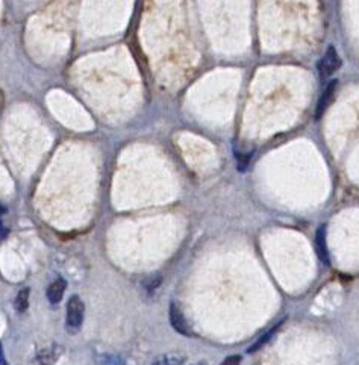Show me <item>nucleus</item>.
Returning a JSON list of instances; mask_svg holds the SVG:
<instances>
[{
  "label": "nucleus",
  "mask_w": 359,
  "mask_h": 365,
  "mask_svg": "<svg viewBox=\"0 0 359 365\" xmlns=\"http://www.w3.org/2000/svg\"><path fill=\"white\" fill-rule=\"evenodd\" d=\"M83 314H85V307L79 296H71L67 305V329L70 334L79 332L83 323Z\"/></svg>",
  "instance_id": "1"
},
{
  "label": "nucleus",
  "mask_w": 359,
  "mask_h": 365,
  "mask_svg": "<svg viewBox=\"0 0 359 365\" xmlns=\"http://www.w3.org/2000/svg\"><path fill=\"white\" fill-rule=\"evenodd\" d=\"M318 73L321 76H331L333 75L335 71H337L340 67H341V58L337 52V48H335L333 46H329L326 53L321 56V59L318 61Z\"/></svg>",
  "instance_id": "2"
},
{
  "label": "nucleus",
  "mask_w": 359,
  "mask_h": 365,
  "mask_svg": "<svg viewBox=\"0 0 359 365\" xmlns=\"http://www.w3.org/2000/svg\"><path fill=\"white\" fill-rule=\"evenodd\" d=\"M169 319H170L172 327H173V329H175L177 334L185 335V336H191V335H193V332H191V329H189V324H188L187 319L184 317L182 311L179 309V307L176 305L175 302L170 303Z\"/></svg>",
  "instance_id": "3"
},
{
  "label": "nucleus",
  "mask_w": 359,
  "mask_h": 365,
  "mask_svg": "<svg viewBox=\"0 0 359 365\" xmlns=\"http://www.w3.org/2000/svg\"><path fill=\"white\" fill-rule=\"evenodd\" d=\"M337 85H338L337 81H332V82H329L326 90L323 91L320 101L317 103V113H316L317 120L325 115V113L328 111V108L332 105V102L335 99V91H337Z\"/></svg>",
  "instance_id": "4"
},
{
  "label": "nucleus",
  "mask_w": 359,
  "mask_h": 365,
  "mask_svg": "<svg viewBox=\"0 0 359 365\" xmlns=\"http://www.w3.org/2000/svg\"><path fill=\"white\" fill-rule=\"evenodd\" d=\"M66 289H67V282L64 279L61 277L56 279V281H53L49 287H47V291H46L47 300H49L52 305H58V303L63 300Z\"/></svg>",
  "instance_id": "5"
},
{
  "label": "nucleus",
  "mask_w": 359,
  "mask_h": 365,
  "mask_svg": "<svg viewBox=\"0 0 359 365\" xmlns=\"http://www.w3.org/2000/svg\"><path fill=\"white\" fill-rule=\"evenodd\" d=\"M61 355H63V349L53 344L51 347L43 349L37 355V361L40 362V365H53Z\"/></svg>",
  "instance_id": "6"
},
{
  "label": "nucleus",
  "mask_w": 359,
  "mask_h": 365,
  "mask_svg": "<svg viewBox=\"0 0 359 365\" xmlns=\"http://www.w3.org/2000/svg\"><path fill=\"white\" fill-rule=\"evenodd\" d=\"M316 249L318 259L325 264H329V252H328V245H326V229L320 227L317 230V237H316Z\"/></svg>",
  "instance_id": "7"
},
{
  "label": "nucleus",
  "mask_w": 359,
  "mask_h": 365,
  "mask_svg": "<svg viewBox=\"0 0 359 365\" xmlns=\"http://www.w3.org/2000/svg\"><path fill=\"white\" fill-rule=\"evenodd\" d=\"M29 294H31L29 288H23L19 291V294L14 300V308L17 309V312H25L29 308Z\"/></svg>",
  "instance_id": "8"
},
{
  "label": "nucleus",
  "mask_w": 359,
  "mask_h": 365,
  "mask_svg": "<svg viewBox=\"0 0 359 365\" xmlns=\"http://www.w3.org/2000/svg\"><path fill=\"white\" fill-rule=\"evenodd\" d=\"M279 327H281V323H279V324H276V326H273L271 329H270L266 335H262V336L258 339V341H256L252 347H249V349H247V354H255V351H258L261 347H264V346L270 341L271 336L278 332Z\"/></svg>",
  "instance_id": "9"
},
{
  "label": "nucleus",
  "mask_w": 359,
  "mask_h": 365,
  "mask_svg": "<svg viewBox=\"0 0 359 365\" xmlns=\"http://www.w3.org/2000/svg\"><path fill=\"white\" fill-rule=\"evenodd\" d=\"M184 356L176 355V354H167L158 358L152 365H181L184 362Z\"/></svg>",
  "instance_id": "10"
},
{
  "label": "nucleus",
  "mask_w": 359,
  "mask_h": 365,
  "mask_svg": "<svg viewBox=\"0 0 359 365\" xmlns=\"http://www.w3.org/2000/svg\"><path fill=\"white\" fill-rule=\"evenodd\" d=\"M100 365H126L122 358H118L115 355H102L99 358Z\"/></svg>",
  "instance_id": "11"
},
{
  "label": "nucleus",
  "mask_w": 359,
  "mask_h": 365,
  "mask_svg": "<svg viewBox=\"0 0 359 365\" xmlns=\"http://www.w3.org/2000/svg\"><path fill=\"white\" fill-rule=\"evenodd\" d=\"M5 215H6L5 206H0V240H4L8 235V227L5 226Z\"/></svg>",
  "instance_id": "12"
},
{
  "label": "nucleus",
  "mask_w": 359,
  "mask_h": 365,
  "mask_svg": "<svg viewBox=\"0 0 359 365\" xmlns=\"http://www.w3.org/2000/svg\"><path fill=\"white\" fill-rule=\"evenodd\" d=\"M161 284H162L161 277H155V279H150V281H147V282L145 284V287H146V289L149 291V293H153V291L157 289Z\"/></svg>",
  "instance_id": "13"
},
{
  "label": "nucleus",
  "mask_w": 359,
  "mask_h": 365,
  "mask_svg": "<svg viewBox=\"0 0 359 365\" xmlns=\"http://www.w3.org/2000/svg\"><path fill=\"white\" fill-rule=\"evenodd\" d=\"M239 361H241V358H239V356H231V358L224 359L222 365H238Z\"/></svg>",
  "instance_id": "14"
},
{
  "label": "nucleus",
  "mask_w": 359,
  "mask_h": 365,
  "mask_svg": "<svg viewBox=\"0 0 359 365\" xmlns=\"http://www.w3.org/2000/svg\"><path fill=\"white\" fill-rule=\"evenodd\" d=\"M0 365H9L8 361L5 359V355H4V347L2 344H0Z\"/></svg>",
  "instance_id": "15"
},
{
  "label": "nucleus",
  "mask_w": 359,
  "mask_h": 365,
  "mask_svg": "<svg viewBox=\"0 0 359 365\" xmlns=\"http://www.w3.org/2000/svg\"><path fill=\"white\" fill-rule=\"evenodd\" d=\"M197 365H205V364H197Z\"/></svg>",
  "instance_id": "16"
}]
</instances>
